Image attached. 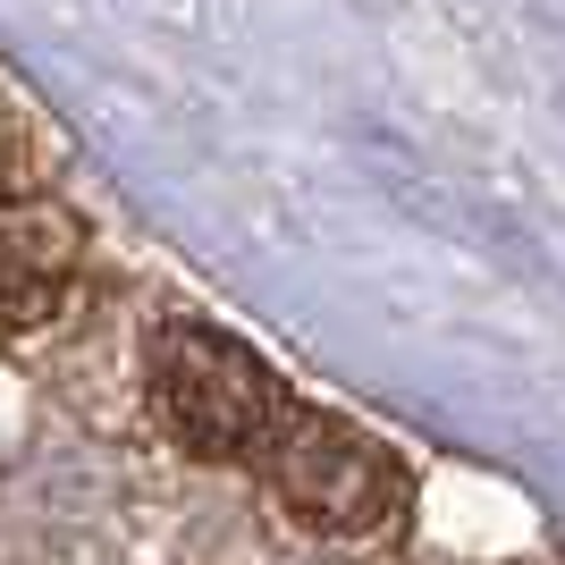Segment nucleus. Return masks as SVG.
<instances>
[{
  "mask_svg": "<svg viewBox=\"0 0 565 565\" xmlns=\"http://www.w3.org/2000/svg\"><path fill=\"white\" fill-rule=\"evenodd\" d=\"M85 228L60 203H0V330H43L76 296Z\"/></svg>",
  "mask_w": 565,
  "mask_h": 565,
  "instance_id": "nucleus-3",
  "label": "nucleus"
},
{
  "mask_svg": "<svg viewBox=\"0 0 565 565\" xmlns=\"http://www.w3.org/2000/svg\"><path fill=\"white\" fill-rule=\"evenodd\" d=\"M152 397H161V423L194 456H220V465H254L262 439L279 430V414L296 405L279 388V372L245 338L212 330V321H169L161 330V347H152Z\"/></svg>",
  "mask_w": 565,
  "mask_h": 565,
  "instance_id": "nucleus-1",
  "label": "nucleus"
},
{
  "mask_svg": "<svg viewBox=\"0 0 565 565\" xmlns=\"http://www.w3.org/2000/svg\"><path fill=\"white\" fill-rule=\"evenodd\" d=\"M254 472L270 481L287 515L321 523V532H380L405 515V465L321 405H287L279 430L262 439Z\"/></svg>",
  "mask_w": 565,
  "mask_h": 565,
  "instance_id": "nucleus-2",
  "label": "nucleus"
}]
</instances>
